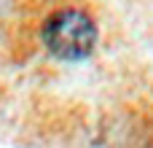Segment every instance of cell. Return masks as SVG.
<instances>
[{
  "mask_svg": "<svg viewBox=\"0 0 153 148\" xmlns=\"http://www.w3.org/2000/svg\"><path fill=\"white\" fill-rule=\"evenodd\" d=\"M43 43L56 59L81 62L97 46V24L86 11L62 8V11H56L46 19Z\"/></svg>",
  "mask_w": 153,
  "mask_h": 148,
  "instance_id": "obj_1",
  "label": "cell"
}]
</instances>
